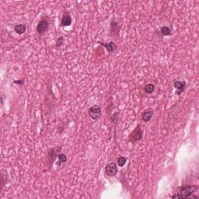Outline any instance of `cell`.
I'll list each match as a JSON object with an SVG mask.
<instances>
[{
    "label": "cell",
    "instance_id": "1",
    "mask_svg": "<svg viewBox=\"0 0 199 199\" xmlns=\"http://www.w3.org/2000/svg\"><path fill=\"white\" fill-rule=\"evenodd\" d=\"M198 190L197 186L193 185H184L181 186L178 190L177 195H173L172 198H190V196Z\"/></svg>",
    "mask_w": 199,
    "mask_h": 199
},
{
    "label": "cell",
    "instance_id": "2",
    "mask_svg": "<svg viewBox=\"0 0 199 199\" xmlns=\"http://www.w3.org/2000/svg\"><path fill=\"white\" fill-rule=\"evenodd\" d=\"M142 137H143V131L141 129L140 124H138L137 127L132 131V132L129 135V141L134 144L142 140Z\"/></svg>",
    "mask_w": 199,
    "mask_h": 199
},
{
    "label": "cell",
    "instance_id": "3",
    "mask_svg": "<svg viewBox=\"0 0 199 199\" xmlns=\"http://www.w3.org/2000/svg\"><path fill=\"white\" fill-rule=\"evenodd\" d=\"M88 114H89V116L92 118L93 120H97L101 116V107H99L98 105H93L89 109Z\"/></svg>",
    "mask_w": 199,
    "mask_h": 199
},
{
    "label": "cell",
    "instance_id": "4",
    "mask_svg": "<svg viewBox=\"0 0 199 199\" xmlns=\"http://www.w3.org/2000/svg\"><path fill=\"white\" fill-rule=\"evenodd\" d=\"M105 171L107 175L110 176V177H114V176L118 173V167H117V164L115 163H110L106 166L105 167Z\"/></svg>",
    "mask_w": 199,
    "mask_h": 199
},
{
    "label": "cell",
    "instance_id": "5",
    "mask_svg": "<svg viewBox=\"0 0 199 199\" xmlns=\"http://www.w3.org/2000/svg\"><path fill=\"white\" fill-rule=\"evenodd\" d=\"M48 26H49V24L46 19H41L37 26V32L40 35L44 34L48 29Z\"/></svg>",
    "mask_w": 199,
    "mask_h": 199
},
{
    "label": "cell",
    "instance_id": "6",
    "mask_svg": "<svg viewBox=\"0 0 199 199\" xmlns=\"http://www.w3.org/2000/svg\"><path fill=\"white\" fill-rule=\"evenodd\" d=\"M173 86L176 88L177 90V92L176 93L177 95L181 94L182 93L184 92L185 88H186V82L185 81H180V80H177L173 84Z\"/></svg>",
    "mask_w": 199,
    "mask_h": 199
},
{
    "label": "cell",
    "instance_id": "7",
    "mask_svg": "<svg viewBox=\"0 0 199 199\" xmlns=\"http://www.w3.org/2000/svg\"><path fill=\"white\" fill-rule=\"evenodd\" d=\"M99 44H101L102 46L107 50V52L109 53H113L115 52V50L117 49V45L114 42H108V43H103V42H100Z\"/></svg>",
    "mask_w": 199,
    "mask_h": 199
},
{
    "label": "cell",
    "instance_id": "8",
    "mask_svg": "<svg viewBox=\"0 0 199 199\" xmlns=\"http://www.w3.org/2000/svg\"><path fill=\"white\" fill-rule=\"evenodd\" d=\"M152 115H153V111H151V110H146V111H144L143 113L142 114V119L145 122L149 121L152 119Z\"/></svg>",
    "mask_w": 199,
    "mask_h": 199
},
{
    "label": "cell",
    "instance_id": "9",
    "mask_svg": "<svg viewBox=\"0 0 199 199\" xmlns=\"http://www.w3.org/2000/svg\"><path fill=\"white\" fill-rule=\"evenodd\" d=\"M72 24V18H71L69 14H65L62 18L61 20V26L62 27H67L71 25Z\"/></svg>",
    "mask_w": 199,
    "mask_h": 199
},
{
    "label": "cell",
    "instance_id": "10",
    "mask_svg": "<svg viewBox=\"0 0 199 199\" xmlns=\"http://www.w3.org/2000/svg\"><path fill=\"white\" fill-rule=\"evenodd\" d=\"M57 156H58V153H57V151L55 149H52L50 150L48 154H47V159L49 161V163L51 162V164H52L55 161V159Z\"/></svg>",
    "mask_w": 199,
    "mask_h": 199
},
{
    "label": "cell",
    "instance_id": "11",
    "mask_svg": "<svg viewBox=\"0 0 199 199\" xmlns=\"http://www.w3.org/2000/svg\"><path fill=\"white\" fill-rule=\"evenodd\" d=\"M14 30L18 34H23L26 31V26L24 24H17L14 27Z\"/></svg>",
    "mask_w": 199,
    "mask_h": 199
},
{
    "label": "cell",
    "instance_id": "12",
    "mask_svg": "<svg viewBox=\"0 0 199 199\" xmlns=\"http://www.w3.org/2000/svg\"><path fill=\"white\" fill-rule=\"evenodd\" d=\"M119 30L120 28L118 27V24L116 21L113 20L111 24V31L112 32L113 34H118V32H119Z\"/></svg>",
    "mask_w": 199,
    "mask_h": 199
},
{
    "label": "cell",
    "instance_id": "13",
    "mask_svg": "<svg viewBox=\"0 0 199 199\" xmlns=\"http://www.w3.org/2000/svg\"><path fill=\"white\" fill-rule=\"evenodd\" d=\"M144 90H145V92H146V93L150 94V93H153V91L155 90V86L152 83L146 84V86H145V87H144Z\"/></svg>",
    "mask_w": 199,
    "mask_h": 199
},
{
    "label": "cell",
    "instance_id": "14",
    "mask_svg": "<svg viewBox=\"0 0 199 199\" xmlns=\"http://www.w3.org/2000/svg\"><path fill=\"white\" fill-rule=\"evenodd\" d=\"M160 32L161 34L163 35H164V36H168V35L171 34V30H170V29L168 27L166 26L163 27L161 28Z\"/></svg>",
    "mask_w": 199,
    "mask_h": 199
},
{
    "label": "cell",
    "instance_id": "15",
    "mask_svg": "<svg viewBox=\"0 0 199 199\" xmlns=\"http://www.w3.org/2000/svg\"><path fill=\"white\" fill-rule=\"evenodd\" d=\"M58 163L57 164L58 166H60V163H65L67 161V157L65 156V154L64 153H60V154L58 155Z\"/></svg>",
    "mask_w": 199,
    "mask_h": 199
},
{
    "label": "cell",
    "instance_id": "16",
    "mask_svg": "<svg viewBox=\"0 0 199 199\" xmlns=\"http://www.w3.org/2000/svg\"><path fill=\"white\" fill-rule=\"evenodd\" d=\"M117 162H118V166H119V167H122L123 166H124V164H125V163H126L127 159L125 158V157H124V156H120V157H118Z\"/></svg>",
    "mask_w": 199,
    "mask_h": 199
},
{
    "label": "cell",
    "instance_id": "17",
    "mask_svg": "<svg viewBox=\"0 0 199 199\" xmlns=\"http://www.w3.org/2000/svg\"><path fill=\"white\" fill-rule=\"evenodd\" d=\"M63 41H64V39L62 37H58L57 39V41H56V47H60L63 45Z\"/></svg>",
    "mask_w": 199,
    "mask_h": 199
},
{
    "label": "cell",
    "instance_id": "18",
    "mask_svg": "<svg viewBox=\"0 0 199 199\" xmlns=\"http://www.w3.org/2000/svg\"><path fill=\"white\" fill-rule=\"evenodd\" d=\"M13 83L16 84H19V85H23L24 83V80H23V79L22 80H15Z\"/></svg>",
    "mask_w": 199,
    "mask_h": 199
}]
</instances>
